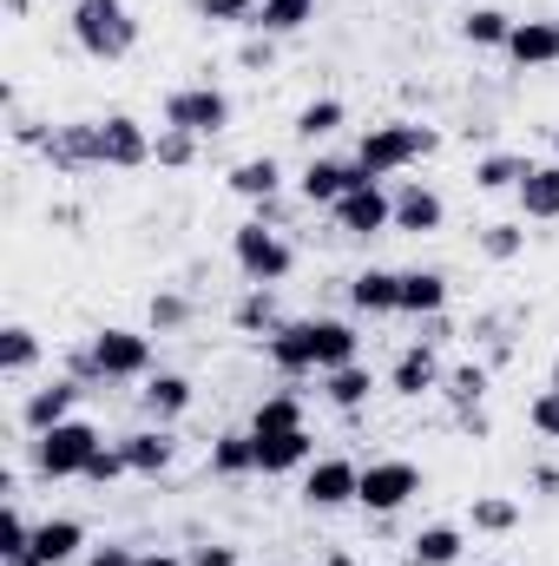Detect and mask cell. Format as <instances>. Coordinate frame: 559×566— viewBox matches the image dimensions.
I'll return each instance as SVG.
<instances>
[{"instance_id": "1", "label": "cell", "mask_w": 559, "mask_h": 566, "mask_svg": "<svg viewBox=\"0 0 559 566\" xmlns=\"http://www.w3.org/2000/svg\"><path fill=\"white\" fill-rule=\"evenodd\" d=\"M264 349H271V363L283 376H329L342 363H362L356 356L362 336L342 316H296V323H283L277 336H264Z\"/></svg>"}, {"instance_id": "2", "label": "cell", "mask_w": 559, "mask_h": 566, "mask_svg": "<svg viewBox=\"0 0 559 566\" xmlns=\"http://www.w3.org/2000/svg\"><path fill=\"white\" fill-rule=\"evenodd\" d=\"M73 40H80L86 60L113 66L139 46V20H133L126 0H73Z\"/></svg>"}, {"instance_id": "3", "label": "cell", "mask_w": 559, "mask_h": 566, "mask_svg": "<svg viewBox=\"0 0 559 566\" xmlns=\"http://www.w3.org/2000/svg\"><path fill=\"white\" fill-rule=\"evenodd\" d=\"M434 151V126H415V119H389V126H369L362 145H356V165L382 185V178H395V171H409Z\"/></svg>"}, {"instance_id": "4", "label": "cell", "mask_w": 559, "mask_h": 566, "mask_svg": "<svg viewBox=\"0 0 559 566\" xmlns=\"http://www.w3.org/2000/svg\"><path fill=\"white\" fill-rule=\"evenodd\" d=\"M99 448H106V441H99V428L73 416V422L33 434V474H40V481H86V468H93V454H99Z\"/></svg>"}, {"instance_id": "5", "label": "cell", "mask_w": 559, "mask_h": 566, "mask_svg": "<svg viewBox=\"0 0 559 566\" xmlns=\"http://www.w3.org/2000/svg\"><path fill=\"white\" fill-rule=\"evenodd\" d=\"M165 126H178V133H191V139H218V133H231V93L224 86H178V93H165Z\"/></svg>"}, {"instance_id": "6", "label": "cell", "mask_w": 559, "mask_h": 566, "mask_svg": "<svg viewBox=\"0 0 559 566\" xmlns=\"http://www.w3.org/2000/svg\"><path fill=\"white\" fill-rule=\"evenodd\" d=\"M231 258H238V271L251 283H283L289 271H296V251L283 244V231H271V224H238L231 231Z\"/></svg>"}, {"instance_id": "7", "label": "cell", "mask_w": 559, "mask_h": 566, "mask_svg": "<svg viewBox=\"0 0 559 566\" xmlns=\"http://www.w3.org/2000/svg\"><path fill=\"white\" fill-rule=\"evenodd\" d=\"M86 349H93V363H99L106 382H145V376H151V336H145V329L106 323V329H93Z\"/></svg>"}, {"instance_id": "8", "label": "cell", "mask_w": 559, "mask_h": 566, "mask_svg": "<svg viewBox=\"0 0 559 566\" xmlns=\"http://www.w3.org/2000/svg\"><path fill=\"white\" fill-rule=\"evenodd\" d=\"M415 494H421L415 461H369V468H362V488H356V501H362L369 514H402Z\"/></svg>"}, {"instance_id": "9", "label": "cell", "mask_w": 559, "mask_h": 566, "mask_svg": "<svg viewBox=\"0 0 559 566\" xmlns=\"http://www.w3.org/2000/svg\"><path fill=\"white\" fill-rule=\"evenodd\" d=\"M329 218H336L342 238H382V231H395V198L369 178V185H356L349 198H336Z\"/></svg>"}, {"instance_id": "10", "label": "cell", "mask_w": 559, "mask_h": 566, "mask_svg": "<svg viewBox=\"0 0 559 566\" xmlns=\"http://www.w3.org/2000/svg\"><path fill=\"white\" fill-rule=\"evenodd\" d=\"M46 165H53L60 178L99 171V165H106V158H99V119H66V126H53V139H46Z\"/></svg>"}, {"instance_id": "11", "label": "cell", "mask_w": 559, "mask_h": 566, "mask_svg": "<svg viewBox=\"0 0 559 566\" xmlns=\"http://www.w3.org/2000/svg\"><path fill=\"white\" fill-rule=\"evenodd\" d=\"M356 185H369V171L356 165V158H309L303 171H296V191H303V205H336V198H349Z\"/></svg>"}, {"instance_id": "12", "label": "cell", "mask_w": 559, "mask_h": 566, "mask_svg": "<svg viewBox=\"0 0 559 566\" xmlns=\"http://www.w3.org/2000/svg\"><path fill=\"white\" fill-rule=\"evenodd\" d=\"M356 488H362V468H356V461H342V454H323V461H309V474H303V501H309L316 514L349 507V501H356Z\"/></svg>"}, {"instance_id": "13", "label": "cell", "mask_w": 559, "mask_h": 566, "mask_svg": "<svg viewBox=\"0 0 559 566\" xmlns=\"http://www.w3.org/2000/svg\"><path fill=\"white\" fill-rule=\"evenodd\" d=\"M99 158L113 171H139V165H151V133H145L133 113H106L99 119Z\"/></svg>"}, {"instance_id": "14", "label": "cell", "mask_w": 559, "mask_h": 566, "mask_svg": "<svg viewBox=\"0 0 559 566\" xmlns=\"http://www.w3.org/2000/svg\"><path fill=\"white\" fill-rule=\"evenodd\" d=\"M86 389L73 382V376H60V382H46V389H33L27 402H20V428L27 434H46V428H60V422H73V402H80Z\"/></svg>"}, {"instance_id": "15", "label": "cell", "mask_w": 559, "mask_h": 566, "mask_svg": "<svg viewBox=\"0 0 559 566\" xmlns=\"http://www.w3.org/2000/svg\"><path fill=\"white\" fill-rule=\"evenodd\" d=\"M441 356H434V343H409L402 356H395V369H389V389L395 396H409V402H421V396H434L441 389Z\"/></svg>"}, {"instance_id": "16", "label": "cell", "mask_w": 559, "mask_h": 566, "mask_svg": "<svg viewBox=\"0 0 559 566\" xmlns=\"http://www.w3.org/2000/svg\"><path fill=\"white\" fill-rule=\"evenodd\" d=\"M283 323H289V316H283V303H277V283H251V290L231 303V329H238V336H277Z\"/></svg>"}, {"instance_id": "17", "label": "cell", "mask_w": 559, "mask_h": 566, "mask_svg": "<svg viewBox=\"0 0 559 566\" xmlns=\"http://www.w3.org/2000/svg\"><path fill=\"white\" fill-rule=\"evenodd\" d=\"M119 454H126V468H133L139 481H158V474H171L178 441H171V428H139V434L119 441Z\"/></svg>"}, {"instance_id": "18", "label": "cell", "mask_w": 559, "mask_h": 566, "mask_svg": "<svg viewBox=\"0 0 559 566\" xmlns=\"http://www.w3.org/2000/svg\"><path fill=\"white\" fill-rule=\"evenodd\" d=\"M441 224H447L441 191H428V185H402V191H395V231H409V238H434Z\"/></svg>"}, {"instance_id": "19", "label": "cell", "mask_w": 559, "mask_h": 566, "mask_svg": "<svg viewBox=\"0 0 559 566\" xmlns=\"http://www.w3.org/2000/svg\"><path fill=\"white\" fill-rule=\"evenodd\" d=\"M139 409L151 416L158 428H171L184 409H191V376H171V369H158V376H145L139 389Z\"/></svg>"}, {"instance_id": "20", "label": "cell", "mask_w": 559, "mask_h": 566, "mask_svg": "<svg viewBox=\"0 0 559 566\" xmlns=\"http://www.w3.org/2000/svg\"><path fill=\"white\" fill-rule=\"evenodd\" d=\"M316 461V441L309 428H289V434H257V474H296Z\"/></svg>"}, {"instance_id": "21", "label": "cell", "mask_w": 559, "mask_h": 566, "mask_svg": "<svg viewBox=\"0 0 559 566\" xmlns=\"http://www.w3.org/2000/svg\"><path fill=\"white\" fill-rule=\"evenodd\" d=\"M507 60L514 66H559V20H514Z\"/></svg>"}, {"instance_id": "22", "label": "cell", "mask_w": 559, "mask_h": 566, "mask_svg": "<svg viewBox=\"0 0 559 566\" xmlns=\"http://www.w3.org/2000/svg\"><path fill=\"white\" fill-rule=\"evenodd\" d=\"M80 547H86V527H80L73 514H53V521H40V527H33V560H40V566L80 560Z\"/></svg>"}, {"instance_id": "23", "label": "cell", "mask_w": 559, "mask_h": 566, "mask_svg": "<svg viewBox=\"0 0 559 566\" xmlns=\"http://www.w3.org/2000/svg\"><path fill=\"white\" fill-rule=\"evenodd\" d=\"M369 396H376V369H369V363H342V369H329V376H323V402H329V409H342V416L369 409Z\"/></svg>"}, {"instance_id": "24", "label": "cell", "mask_w": 559, "mask_h": 566, "mask_svg": "<svg viewBox=\"0 0 559 566\" xmlns=\"http://www.w3.org/2000/svg\"><path fill=\"white\" fill-rule=\"evenodd\" d=\"M349 303L362 316H395L402 310V271H356L349 277Z\"/></svg>"}, {"instance_id": "25", "label": "cell", "mask_w": 559, "mask_h": 566, "mask_svg": "<svg viewBox=\"0 0 559 566\" xmlns=\"http://www.w3.org/2000/svg\"><path fill=\"white\" fill-rule=\"evenodd\" d=\"M461 554H467V534L447 527V521L421 527L415 541H409V566H461Z\"/></svg>"}, {"instance_id": "26", "label": "cell", "mask_w": 559, "mask_h": 566, "mask_svg": "<svg viewBox=\"0 0 559 566\" xmlns=\"http://www.w3.org/2000/svg\"><path fill=\"white\" fill-rule=\"evenodd\" d=\"M211 474H218V481H244V474H257V434H251V428H244V434H238V428L218 434V441H211Z\"/></svg>"}, {"instance_id": "27", "label": "cell", "mask_w": 559, "mask_h": 566, "mask_svg": "<svg viewBox=\"0 0 559 566\" xmlns=\"http://www.w3.org/2000/svg\"><path fill=\"white\" fill-rule=\"evenodd\" d=\"M447 277L441 271H402V310L395 316H441L447 310Z\"/></svg>"}, {"instance_id": "28", "label": "cell", "mask_w": 559, "mask_h": 566, "mask_svg": "<svg viewBox=\"0 0 559 566\" xmlns=\"http://www.w3.org/2000/svg\"><path fill=\"white\" fill-rule=\"evenodd\" d=\"M231 191L238 198H251V205H271L283 191V165L264 151V158H244V165H231Z\"/></svg>"}, {"instance_id": "29", "label": "cell", "mask_w": 559, "mask_h": 566, "mask_svg": "<svg viewBox=\"0 0 559 566\" xmlns=\"http://www.w3.org/2000/svg\"><path fill=\"white\" fill-rule=\"evenodd\" d=\"M534 178V158L527 151H487L481 165H474V185L481 191H520Z\"/></svg>"}, {"instance_id": "30", "label": "cell", "mask_w": 559, "mask_h": 566, "mask_svg": "<svg viewBox=\"0 0 559 566\" xmlns=\"http://www.w3.org/2000/svg\"><path fill=\"white\" fill-rule=\"evenodd\" d=\"M309 20H316V0H257L251 33H271V40H283V33H303Z\"/></svg>"}, {"instance_id": "31", "label": "cell", "mask_w": 559, "mask_h": 566, "mask_svg": "<svg viewBox=\"0 0 559 566\" xmlns=\"http://www.w3.org/2000/svg\"><path fill=\"white\" fill-rule=\"evenodd\" d=\"M520 211L540 218V224H553L559 218V158L553 165H534V178L520 185Z\"/></svg>"}, {"instance_id": "32", "label": "cell", "mask_w": 559, "mask_h": 566, "mask_svg": "<svg viewBox=\"0 0 559 566\" xmlns=\"http://www.w3.org/2000/svg\"><path fill=\"white\" fill-rule=\"evenodd\" d=\"M27 369H40V336L27 329V323H7L0 329V376H27Z\"/></svg>"}, {"instance_id": "33", "label": "cell", "mask_w": 559, "mask_h": 566, "mask_svg": "<svg viewBox=\"0 0 559 566\" xmlns=\"http://www.w3.org/2000/svg\"><path fill=\"white\" fill-rule=\"evenodd\" d=\"M461 40H467V46H500V53H507L514 20H507L500 7H474V13H461Z\"/></svg>"}, {"instance_id": "34", "label": "cell", "mask_w": 559, "mask_h": 566, "mask_svg": "<svg viewBox=\"0 0 559 566\" xmlns=\"http://www.w3.org/2000/svg\"><path fill=\"white\" fill-rule=\"evenodd\" d=\"M441 396L454 402V416H461V409H481V402H487V363H461V369H447V376H441Z\"/></svg>"}, {"instance_id": "35", "label": "cell", "mask_w": 559, "mask_h": 566, "mask_svg": "<svg viewBox=\"0 0 559 566\" xmlns=\"http://www.w3.org/2000/svg\"><path fill=\"white\" fill-rule=\"evenodd\" d=\"M467 521H474V534H514L520 527V501L514 494H474Z\"/></svg>"}, {"instance_id": "36", "label": "cell", "mask_w": 559, "mask_h": 566, "mask_svg": "<svg viewBox=\"0 0 559 566\" xmlns=\"http://www.w3.org/2000/svg\"><path fill=\"white\" fill-rule=\"evenodd\" d=\"M289 428H303V396H289V389L264 396L251 416V434H289Z\"/></svg>"}, {"instance_id": "37", "label": "cell", "mask_w": 559, "mask_h": 566, "mask_svg": "<svg viewBox=\"0 0 559 566\" xmlns=\"http://www.w3.org/2000/svg\"><path fill=\"white\" fill-rule=\"evenodd\" d=\"M342 119H349V113H342V99H309V106L296 113V126H289V133H296L303 145H316V139H329V133H342Z\"/></svg>"}, {"instance_id": "38", "label": "cell", "mask_w": 559, "mask_h": 566, "mask_svg": "<svg viewBox=\"0 0 559 566\" xmlns=\"http://www.w3.org/2000/svg\"><path fill=\"white\" fill-rule=\"evenodd\" d=\"M33 554V521L20 514V501H7V514H0V560H27Z\"/></svg>"}, {"instance_id": "39", "label": "cell", "mask_w": 559, "mask_h": 566, "mask_svg": "<svg viewBox=\"0 0 559 566\" xmlns=\"http://www.w3.org/2000/svg\"><path fill=\"white\" fill-rule=\"evenodd\" d=\"M198 145H204V139H191V133H178V126H165V133L151 139V158H158L165 171H184V165H198Z\"/></svg>"}, {"instance_id": "40", "label": "cell", "mask_w": 559, "mask_h": 566, "mask_svg": "<svg viewBox=\"0 0 559 566\" xmlns=\"http://www.w3.org/2000/svg\"><path fill=\"white\" fill-rule=\"evenodd\" d=\"M481 251H487L494 264H514V258L527 251V231H520V224H481Z\"/></svg>"}, {"instance_id": "41", "label": "cell", "mask_w": 559, "mask_h": 566, "mask_svg": "<svg viewBox=\"0 0 559 566\" xmlns=\"http://www.w3.org/2000/svg\"><path fill=\"white\" fill-rule=\"evenodd\" d=\"M145 316H151V329H158V336H171V329H184V323H191V296H178V290H158Z\"/></svg>"}, {"instance_id": "42", "label": "cell", "mask_w": 559, "mask_h": 566, "mask_svg": "<svg viewBox=\"0 0 559 566\" xmlns=\"http://www.w3.org/2000/svg\"><path fill=\"white\" fill-rule=\"evenodd\" d=\"M198 20H211V27H251L257 0H198Z\"/></svg>"}, {"instance_id": "43", "label": "cell", "mask_w": 559, "mask_h": 566, "mask_svg": "<svg viewBox=\"0 0 559 566\" xmlns=\"http://www.w3.org/2000/svg\"><path fill=\"white\" fill-rule=\"evenodd\" d=\"M527 422L540 428L547 441H559V389H540V396H534V409H527Z\"/></svg>"}, {"instance_id": "44", "label": "cell", "mask_w": 559, "mask_h": 566, "mask_svg": "<svg viewBox=\"0 0 559 566\" xmlns=\"http://www.w3.org/2000/svg\"><path fill=\"white\" fill-rule=\"evenodd\" d=\"M119 474H133V468H126V454H119V448H99V454H93V468H86V481H93V488H113V481H119Z\"/></svg>"}, {"instance_id": "45", "label": "cell", "mask_w": 559, "mask_h": 566, "mask_svg": "<svg viewBox=\"0 0 559 566\" xmlns=\"http://www.w3.org/2000/svg\"><path fill=\"white\" fill-rule=\"evenodd\" d=\"M271 60H277V40H271V33H264V40H251V46L238 53V66H244V73H271Z\"/></svg>"}, {"instance_id": "46", "label": "cell", "mask_w": 559, "mask_h": 566, "mask_svg": "<svg viewBox=\"0 0 559 566\" xmlns=\"http://www.w3.org/2000/svg\"><path fill=\"white\" fill-rule=\"evenodd\" d=\"M191 566H238V547L231 541H204V547H191Z\"/></svg>"}, {"instance_id": "47", "label": "cell", "mask_w": 559, "mask_h": 566, "mask_svg": "<svg viewBox=\"0 0 559 566\" xmlns=\"http://www.w3.org/2000/svg\"><path fill=\"white\" fill-rule=\"evenodd\" d=\"M86 566H139V554H133V547H93Z\"/></svg>"}, {"instance_id": "48", "label": "cell", "mask_w": 559, "mask_h": 566, "mask_svg": "<svg viewBox=\"0 0 559 566\" xmlns=\"http://www.w3.org/2000/svg\"><path fill=\"white\" fill-rule=\"evenodd\" d=\"M454 422H461V434H474V441H481V434H494V422H487V409H461Z\"/></svg>"}, {"instance_id": "49", "label": "cell", "mask_w": 559, "mask_h": 566, "mask_svg": "<svg viewBox=\"0 0 559 566\" xmlns=\"http://www.w3.org/2000/svg\"><path fill=\"white\" fill-rule=\"evenodd\" d=\"M139 566H191V560H178V554H139Z\"/></svg>"}, {"instance_id": "50", "label": "cell", "mask_w": 559, "mask_h": 566, "mask_svg": "<svg viewBox=\"0 0 559 566\" xmlns=\"http://www.w3.org/2000/svg\"><path fill=\"white\" fill-rule=\"evenodd\" d=\"M534 488H547V494H559V468H540V474H534Z\"/></svg>"}, {"instance_id": "51", "label": "cell", "mask_w": 559, "mask_h": 566, "mask_svg": "<svg viewBox=\"0 0 559 566\" xmlns=\"http://www.w3.org/2000/svg\"><path fill=\"white\" fill-rule=\"evenodd\" d=\"M323 566H362V560H349V554H329V560H323Z\"/></svg>"}, {"instance_id": "52", "label": "cell", "mask_w": 559, "mask_h": 566, "mask_svg": "<svg viewBox=\"0 0 559 566\" xmlns=\"http://www.w3.org/2000/svg\"><path fill=\"white\" fill-rule=\"evenodd\" d=\"M553 151H559V126H553Z\"/></svg>"}, {"instance_id": "53", "label": "cell", "mask_w": 559, "mask_h": 566, "mask_svg": "<svg viewBox=\"0 0 559 566\" xmlns=\"http://www.w3.org/2000/svg\"><path fill=\"white\" fill-rule=\"evenodd\" d=\"M553 389H559V369H553Z\"/></svg>"}, {"instance_id": "54", "label": "cell", "mask_w": 559, "mask_h": 566, "mask_svg": "<svg viewBox=\"0 0 559 566\" xmlns=\"http://www.w3.org/2000/svg\"><path fill=\"white\" fill-rule=\"evenodd\" d=\"M487 566H507V560H487Z\"/></svg>"}]
</instances>
